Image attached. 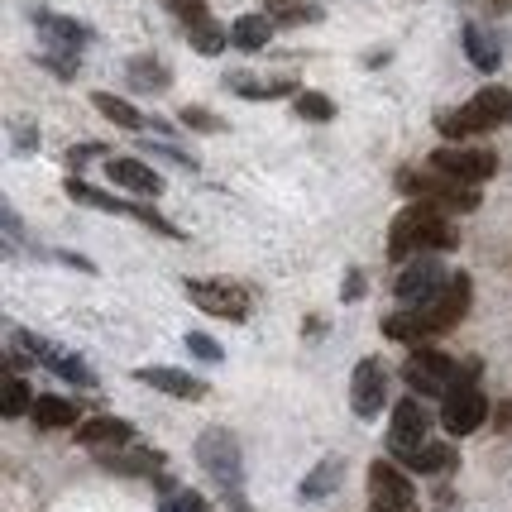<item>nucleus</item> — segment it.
Masks as SVG:
<instances>
[{
  "instance_id": "1",
  "label": "nucleus",
  "mask_w": 512,
  "mask_h": 512,
  "mask_svg": "<svg viewBox=\"0 0 512 512\" xmlns=\"http://www.w3.org/2000/svg\"><path fill=\"white\" fill-rule=\"evenodd\" d=\"M446 245H455V230L446 225L441 206H431V201L407 206L398 221H393V235H388V254L393 259L422 254V249H446Z\"/></svg>"
},
{
  "instance_id": "2",
  "label": "nucleus",
  "mask_w": 512,
  "mask_h": 512,
  "mask_svg": "<svg viewBox=\"0 0 512 512\" xmlns=\"http://www.w3.org/2000/svg\"><path fill=\"white\" fill-rule=\"evenodd\" d=\"M498 125H512V91L508 87H484L465 111L441 115V130H446L450 139H465V134H479V130H498Z\"/></svg>"
},
{
  "instance_id": "3",
  "label": "nucleus",
  "mask_w": 512,
  "mask_h": 512,
  "mask_svg": "<svg viewBox=\"0 0 512 512\" xmlns=\"http://www.w3.org/2000/svg\"><path fill=\"white\" fill-rule=\"evenodd\" d=\"M197 460H201V469H206V474H211L225 493H240L245 465H240V446H235V436H230V431L211 426V431L197 441Z\"/></svg>"
},
{
  "instance_id": "4",
  "label": "nucleus",
  "mask_w": 512,
  "mask_h": 512,
  "mask_svg": "<svg viewBox=\"0 0 512 512\" xmlns=\"http://www.w3.org/2000/svg\"><path fill=\"white\" fill-rule=\"evenodd\" d=\"M402 192L431 201V206H450V211H474L479 206V187H469L460 178H446V173H402Z\"/></svg>"
},
{
  "instance_id": "5",
  "label": "nucleus",
  "mask_w": 512,
  "mask_h": 512,
  "mask_svg": "<svg viewBox=\"0 0 512 512\" xmlns=\"http://www.w3.org/2000/svg\"><path fill=\"white\" fill-rule=\"evenodd\" d=\"M402 379H407L412 393H426V398H450L460 374H455V364H450L446 355H436V350H422V345H417V355L402 364Z\"/></svg>"
},
{
  "instance_id": "6",
  "label": "nucleus",
  "mask_w": 512,
  "mask_h": 512,
  "mask_svg": "<svg viewBox=\"0 0 512 512\" xmlns=\"http://www.w3.org/2000/svg\"><path fill=\"white\" fill-rule=\"evenodd\" d=\"M187 297L197 302L206 316H225V321H245L249 316V292L225 283V278H192Z\"/></svg>"
},
{
  "instance_id": "7",
  "label": "nucleus",
  "mask_w": 512,
  "mask_h": 512,
  "mask_svg": "<svg viewBox=\"0 0 512 512\" xmlns=\"http://www.w3.org/2000/svg\"><path fill=\"white\" fill-rule=\"evenodd\" d=\"M431 168L436 173H446V178H460L469 182V187H479V182H489L493 173H498V158L489 154V149H436L431 154Z\"/></svg>"
},
{
  "instance_id": "8",
  "label": "nucleus",
  "mask_w": 512,
  "mask_h": 512,
  "mask_svg": "<svg viewBox=\"0 0 512 512\" xmlns=\"http://www.w3.org/2000/svg\"><path fill=\"white\" fill-rule=\"evenodd\" d=\"M426 431H431V417L417 398H402L393 407V455L398 460H412L417 450L426 446Z\"/></svg>"
},
{
  "instance_id": "9",
  "label": "nucleus",
  "mask_w": 512,
  "mask_h": 512,
  "mask_svg": "<svg viewBox=\"0 0 512 512\" xmlns=\"http://www.w3.org/2000/svg\"><path fill=\"white\" fill-rule=\"evenodd\" d=\"M484 417H489V402H484L479 388H469V383H460V388L446 398V407H441V422H446L450 436H469V431H479Z\"/></svg>"
},
{
  "instance_id": "10",
  "label": "nucleus",
  "mask_w": 512,
  "mask_h": 512,
  "mask_svg": "<svg viewBox=\"0 0 512 512\" xmlns=\"http://www.w3.org/2000/svg\"><path fill=\"white\" fill-rule=\"evenodd\" d=\"M465 312H469V278L465 273H450L446 288L422 307V321L431 326V331H446V326H455Z\"/></svg>"
},
{
  "instance_id": "11",
  "label": "nucleus",
  "mask_w": 512,
  "mask_h": 512,
  "mask_svg": "<svg viewBox=\"0 0 512 512\" xmlns=\"http://www.w3.org/2000/svg\"><path fill=\"white\" fill-rule=\"evenodd\" d=\"M383 393H388V369H383L379 359H359L355 379H350V402H355L359 417H379Z\"/></svg>"
},
{
  "instance_id": "12",
  "label": "nucleus",
  "mask_w": 512,
  "mask_h": 512,
  "mask_svg": "<svg viewBox=\"0 0 512 512\" xmlns=\"http://www.w3.org/2000/svg\"><path fill=\"white\" fill-rule=\"evenodd\" d=\"M369 493H374V512H407L412 508V484H407L393 465H383V460L369 465Z\"/></svg>"
},
{
  "instance_id": "13",
  "label": "nucleus",
  "mask_w": 512,
  "mask_h": 512,
  "mask_svg": "<svg viewBox=\"0 0 512 512\" xmlns=\"http://www.w3.org/2000/svg\"><path fill=\"white\" fill-rule=\"evenodd\" d=\"M446 278H450V273H441V268H436V259H417V264L402 268L398 297L407 302V307H426L436 292L446 288Z\"/></svg>"
},
{
  "instance_id": "14",
  "label": "nucleus",
  "mask_w": 512,
  "mask_h": 512,
  "mask_svg": "<svg viewBox=\"0 0 512 512\" xmlns=\"http://www.w3.org/2000/svg\"><path fill=\"white\" fill-rule=\"evenodd\" d=\"M15 345H20V350H34V359H44L48 369H53V374H63L67 383H82V388H91V383H96L82 359L67 355V350H58V345H48V340H39V335L20 331V335H15Z\"/></svg>"
},
{
  "instance_id": "15",
  "label": "nucleus",
  "mask_w": 512,
  "mask_h": 512,
  "mask_svg": "<svg viewBox=\"0 0 512 512\" xmlns=\"http://www.w3.org/2000/svg\"><path fill=\"white\" fill-rule=\"evenodd\" d=\"M106 178H111L115 187L134 192V197H158V192H163V178H158L149 163H139V158H111V163H106Z\"/></svg>"
},
{
  "instance_id": "16",
  "label": "nucleus",
  "mask_w": 512,
  "mask_h": 512,
  "mask_svg": "<svg viewBox=\"0 0 512 512\" xmlns=\"http://www.w3.org/2000/svg\"><path fill=\"white\" fill-rule=\"evenodd\" d=\"M139 383H149V388H158V393H168V398H187V402L206 398V383L192 379V374H182V369H168V364H154V369H139Z\"/></svg>"
},
{
  "instance_id": "17",
  "label": "nucleus",
  "mask_w": 512,
  "mask_h": 512,
  "mask_svg": "<svg viewBox=\"0 0 512 512\" xmlns=\"http://www.w3.org/2000/svg\"><path fill=\"white\" fill-rule=\"evenodd\" d=\"M77 441L91 450H101V446H125L130 441V422H120V417H96V422H87L82 431H77Z\"/></svg>"
},
{
  "instance_id": "18",
  "label": "nucleus",
  "mask_w": 512,
  "mask_h": 512,
  "mask_svg": "<svg viewBox=\"0 0 512 512\" xmlns=\"http://www.w3.org/2000/svg\"><path fill=\"white\" fill-rule=\"evenodd\" d=\"M268 34H273V20L268 15H240V20L230 24V44L245 48V53H259L268 44Z\"/></svg>"
},
{
  "instance_id": "19",
  "label": "nucleus",
  "mask_w": 512,
  "mask_h": 512,
  "mask_svg": "<svg viewBox=\"0 0 512 512\" xmlns=\"http://www.w3.org/2000/svg\"><path fill=\"white\" fill-rule=\"evenodd\" d=\"M34 426H44V431H63V426H77V407L67 398H34Z\"/></svg>"
},
{
  "instance_id": "20",
  "label": "nucleus",
  "mask_w": 512,
  "mask_h": 512,
  "mask_svg": "<svg viewBox=\"0 0 512 512\" xmlns=\"http://www.w3.org/2000/svg\"><path fill=\"white\" fill-rule=\"evenodd\" d=\"M91 106L106 115L111 125H120V130H144V125H149V120L134 111L130 101H120V96H111V91H96V96H91Z\"/></svg>"
},
{
  "instance_id": "21",
  "label": "nucleus",
  "mask_w": 512,
  "mask_h": 512,
  "mask_svg": "<svg viewBox=\"0 0 512 512\" xmlns=\"http://www.w3.org/2000/svg\"><path fill=\"white\" fill-rule=\"evenodd\" d=\"M34 20H39V29H44L48 39H53V44H63L67 53H77V44H87V29H82L77 20H63V15H48V10H39Z\"/></svg>"
},
{
  "instance_id": "22",
  "label": "nucleus",
  "mask_w": 512,
  "mask_h": 512,
  "mask_svg": "<svg viewBox=\"0 0 512 512\" xmlns=\"http://www.w3.org/2000/svg\"><path fill=\"white\" fill-rule=\"evenodd\" d=\"M187 39H192V48H197V53H206V58H216V53H221L225 44H230V29H221V24H216L211 15H206V20L187 24Z\"/></svg>"
},
{
  "instance_id": "23",
  "label": "nucleus",
  "mask_w": 512,
  "mask_h": 512,
  "mask_svg": "<svg viewBox=\"0 0 512 512\" xmlns=\"http://www.w3.org/2000/svg\"><path fill=\"white\" fill-rule=\"evenodd\" d=\"M465 48H469V63L479 67V72H493V67H498V44L489 39V29L465 24Z\"/></svg>"
},
{
  "instance_id": "24",
  "label": "nucleus",
  "mask_w": 512,
  "mask_h": 512,
  "mask_svg": "<svg viewBox=\"0 0 512 512\" xmlns=\"http://www.w3.org/2000/svg\"><path fill=\"white\" fill-rule=\"evenodd\" d=\"M264 15L273 24H312V20H321V10H316L312 0H268Z\"/></svg>"
},
{
  "instance_id": "25",
  "label": "nucleus",
  "mask_w": 512,
  "mask_h": 512,
  "mask_svg": "<svg viewBox=\"0 0 512 512\" xmlns=\"http://www.w3.org/2000/svg\"><path fill=\"white\" fill-rule=\"evenodd\" d=\"M101 465H106V469H125V474H154V469L163 465V455H158V450H130V455H115V450H106V455H101Z\"/></svg>"
},
{
  "instance_id": "26",
  "label": "nucleus",
  "mask_w": 512,
  "mask_h": 512,
  "mask_svg": "<svg viewBox=\"0 0 512 512\" xmlns=\"http://www.w3.org/2000/svg\"><path fill=\"white\" fill-rule=\"evenodd\" d=\"M407 465L422 469V474H446V469H455V450H450V446H431V441H426V446L417 450Z\"/></svg>"
},
{
  "instance_id": "27",
  "label": "nucleus",
  "mask_w": 512,
  "mask_h": 512,
  "mask_svg": "<svg viewBox=\"0 0 512 512\" xmlns=\"http://www.w3.org/2000/svg\"><path fill=\"white\" fill-rule=\"evenodd\" d=\"M0 412H5V417H24V412H34L29 383H24V379H5V393H0Z\"/></svg>"
},
{
  "instance_id": "28",
  "label": "nucleus",
  "mask_w": 512,
  "mask_h": 512,
  "mask_svg": "<svg viewBox=\"0 0 512 512\" xmlns=\"http://www.w3.org/2000/svg\"><path fill=\"white\" fill-rule=\"evenodd\" d=\"M340 469H345L340 460H321V469H316L312 479L302 484V498H326V493L340 484Z\"/></svg>"
},
{
  "instance_id": "29",
  "label": "nucleus",
  "mask_w": 512,
  "mask_h": 512,
  "mask_svg": "<svg viewBox=\"0 0 512 512\" xmlns=\"http://www.w3.org/2000/svg\"><path fill=\"white\" fill-rule=\"evenodd\" d=\"M130 77L144 91H163V87H168V67L154 63V58H134V63H130Z\"/></svg>"
},
{
  "instance_id": "30",
  "label": "nucleus",
  "mask_w": 512,
  "mask_h": 512,
  "mask_svg": "<svg viewBox=\"0 0 512 512\" xmlns=\"http://www.w3.org/2000/svg\"><path fill=\"white\" fill-rule=\"evenodd\" d=\"M230 87L240 91V96H249V101H273V96H288L292 82H245V77H235Z\"/></svg>"
},
{
  "instance_id": "31",
  "label": "nucleus",
  "mask_w": 512,
  "mask_h": 512,
  "mask_svg": "<svg viewBox=\"0 0 512 512\" xmlns=\"http://www.w3.org/2000/svg\"><path fill=\"white\" fill-rule=\"evenodd\" d=\"M426 331H431V326H426L422 316H412V321H407V316H393V321H383V335H393V340H412V345H422Z\"/></svg>"
},
{
  "instance_id": "32",
  "label": "nucleus",
  "mask_w": 512,
  "mask_h": 512,
  "mask_svg": "<svg viewBox=\"0 0 512 512\" xmlns=\"http://www.w3.org/2000/svg\"><path fill=\"white\" fill-rule=\"evenodd\" d=\"M297 115L302 120H331L335 106H331V96H321V91H302L297 96Z\"/></svg>"
},
{
  "instance_id": "33",
  "label": "nucleus",
  "mask_w": 512,
  "mask_h": 512,
  "mask_svg": "<svg viewBox=\"0 0 512 512\" xmlns=\"http://www.w3.org/2000/svg\"><path fill=\"white\" fill-rule=\"evenodd\" d=\"M178 20H187V24H197V20H206V0H163Z\"/></svg>"
},
{
  "instance_id": "34",
  "label": "nucleus",
  "mask_w": 512,
  "mask_h": 512,
  "mask_svg": "<svg viewBox=\"0 0 512 512\" xmlns=\"http://www.w3.org/2000/svg\"><path fill=\"white\" fill-rule=\"evenodd\" d=\"M187 350H192V355H201V359H211V364L221 359V345H216L211 335H201V331H192V335H187Z\"/></svg>"
},
{
  "instance_id": "35",
  "label": "nucleus",
  "mask_w": 512,
  "mask_h": 512,
  "mask_svg": "<svg viewBox=\"0 0 512 512\" xmlns=\"http://www.w3.org/2000/svg\"><path fill=\"white\" fill-rule=\"evenodd\" d=\"M182 120H187L192 130H221V120H216V115H211V111H192V106L182 111Z\"/></svg>"
},
{
  "instance_id": "36",
  "label": "nucleus",
  "mask_w": 512,
  "mask_h": 512,
  "mask_svg": "<svg viewBox=\"0 0 512 512\" xmlns=\"http://www.w3.org/2000/svg\"><path fill=\"white\" fill-rule=\"evenodd\" d=\"M163 512H206V503H201L197 493H173V503Z\"/></svg>"
},
{
  "instance_id": "37",
  "label": "nucleus",
  "mask_w": 512,
  "mask_h": 512,
  "mask_svg": "<svg viewBox=\"0 0 512 512\" xmlns=\"http://www.w3.org/2000/svg\"><path fill=\"white\" fill-rule=\"evenodd\" d=\"M493 10H512V0H489Z\"/></svg>"
}]
</instances>
